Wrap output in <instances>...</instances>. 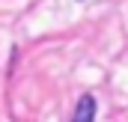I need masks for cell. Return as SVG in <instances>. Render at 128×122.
<instances>
[{"mask_svg": "<svg viewBox=\"0 0 128 122\" xmlns=\"http://www.w3.org/2000/svg\"><path fill=\"white\" fill-rule=\"evenodd\" d=\"M96 113H98V101L92 95H80V101L72 113V122H96Z\"/></svg>", "mask_w": 128, "mask_h": 122, "instance_id": "cell-1", "label": "cell"}]
</instances>
